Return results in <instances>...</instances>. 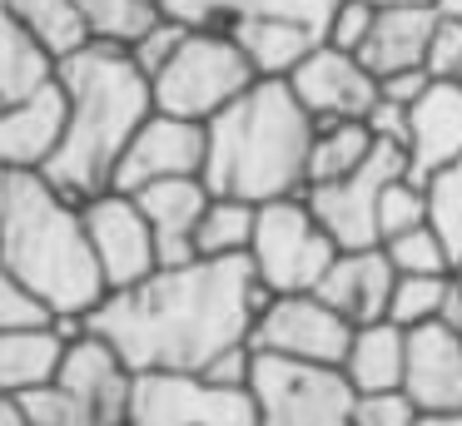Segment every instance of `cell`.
<instances>
[{
    "instance_id": "1",
    "label": "cell",
    "mask_w": 462,
    "mask_h": 426,
    "mask_svg": "<svg viewBox=\"0 0 462 426\" xmlns=\"http://www.w3.org/2000/svg\"><path fill=\"white\" fill-rule=\"evenodd\" d=\"M269 297L249 258H189L105 293L90 327L130 362V372H199L214 352L249 342Z\"/></svg>"
},
{
    "instance_id": "2",
    "label": "cell",
    "mask_w": 462,
    "mask_h": 426,
    "mask_svg": "<svg viewBox=\"0 0 462 426\" xmlns=\"http://www.w3.org/2000/svg\"><path fill=\"white\" fill-rule=\"evenodd\" d=\"M60 85L65 104H70L65 109V139L41 174L65 198L85 204V198L110 188L120 149L154 109V89L130 50L100 45V40L60 55Z\"/></svg>"
},
{
    "instance_id": "3",
    "label": "cell",
    "mask_w": 462,
    "mask_h": 426,
    "mask_svg": "<svg viewBox=\"0 0 462 426\" xmlns=\"http://www.w3.org/2000/svg\"><path fill=\"white\" fill-rule=\"evenodd\" d=\"M204 184L209 194L249 198H289L309 188V144L313 114L299 104L289 79H254L234 104L204 124Z\"/></svg>"
},
{
    "instance_id": "4",
    "label": "cell",
    "mask_w": 462,
    "mask_h": 426,
    "mask_svg": "<svg viewBox=\"0 0 462 426\" xmlns=\"http://www.w3.org/2000/svg\"><path fill=\"white\" fill-rule=\"evenodd\" d=\"M0 223H5L0 263L25 277L51 303V313H95L105 303V277L85 233L80 204L65 198L41 168L11 174L0 198Z\"/></svg>"
},
{
    "instance_id": "5",
    "label": "cell",
    "mask_w": 462,
    "mask_h": 426,
    "mask_svg": "<svg viewBox=\"0 0 462 426\" xmlns=\"http://www.w3.org/2000/svg\"><path fill=\"white\" fill-rule=\"evenodd\" d=\"M254 79L259 75H254L249 55L239 50V40L229 30H189L180 40V50L150 75V89H154V109L209 124Z\"/></svg>"
},
{
    "instance_id": "6",
    "label": "cell",
    "mask_w": 462,
    "mask_h": 426,
    "mask_svg": "<svg viewBox=\"0 0 462 426\" xmlns=\"http://www.w3.org/2000/svg\"><path fill=\"white\" fill-rule=\"evenodd\" d=\"M333 258H338V243H333L328 228L313 218V208L303 194L259 204L254 243H249V267L269 293H313Z\"/></svg>"
},
{
    "instance_id": "7",
    "label": "cell",
    "mask_w": 462,
    "mask_h": 426,
    "mask_svg": "<svg viewBox=\"0 0 462 426\" xmlns=\"http://www.w3.org/2000/svg\"><path fill=\"white\" fill-rule=\"evenodd\" d=\"M254 402L259 426H353V386L338 367L254 357Z\"/></svg>"
},
{
    "instance_id": "8",
    "label": "cell",
    "mask_w": 462,
    "mask_h": 426,
    "mask_svg": "<svg viewBox=\"0 0 462 426\" xmlns=\"http://www.w3.org/2000/svg\"><path fill=\"white\" fill-rule=\"evenodd\" d=\"M130 426H259V402L199 372H134Z\"/></svg>"
},
{
    "instance_id": "9",
    "label": "cell",
    "mask_w": 462,
    "mask_h": 426,
    "mask_svg": "<svg viewBox=\"0 0 462 426\" xmlns=\"http://www.w3.org/2000/svg\"><path fill=\"white\" fill-rule=\"evenodd\" d=\"M353 322L319 293H273L249 327V347L263 357H289L313 367H343Z\"/></svg>"
},
{
    "instance_id": "10",
    "label": "cell",
    "mask_w": 462,
    "mask_h": 426,
    "mask_svg": "<svg viewBox=\"0 0 462 426\" xmlns=\"http://www.w3.org/2000/svg\"><path fill=\"white\" fill-rule=\"evenodd\" d=\"M398 174H408V149L393 144V139H378L373 154L353 174L303 188V198L338 248H373L378 243V194Z\"/></svg>"
},
{
    "instance_id": "11",
    "label": "cell",
    "mask_w": 462,
    "mask_h": 426,
    "mask_svg": "<svg viewBox=\"0 0 462 426\" xmlns=\"http://www.w3.org/2000/svg\"><path fill=\"white\" fill-rule=\"evenodd\" d=\"M80 218H85V233H90L95 263H100L105 293L144 283L160 267V243H154V228L144 218V208L134 204V194L105 188V194L80 204Z\"/></svg>"
},
{
    "instance_id": "12",
    "label": "cell",
    "mask_w": 462,
    "mask_h": 426,
    "mask_svg": "<svg viewBox=\"0 0 462 426\" xmlns=\"http://www.w3.org/2000/svg\"><path fill=\"white\" fill-rule=\"evenodd\" d=\"M204 149H209V134H204L199 119H180L164 114V109H150L144 124L130 134V144L115 159L110 188L120 194H140L154 178H180V174H204Z\"/></svg>"
},
{
    "instance_id": "13",
    "label": "cell",
    "mask_w": 462,
    "mask_h": 426,
    "mask_svg": "<svg viewBox=\"0 0 462 426\" xmlns=\"http://www.w3.org/2000/svg\"><path fill=\"white\" fill-rule=\"evenodd\" d=\"M55 382L80 402L85 426H130V392H134V372L100 332H85L75 342H65L60 372Z\"/></svg>"
},
{
    "instance_id": "14",
    "label": "cell",
    "mask_w": 462,
    "mask_h": 426,
    "mask_svg": "<svg viewBox=\"0 0 462 426\" xmlns=\"http://www.w3.org/2000/svg\"><path fill=\"white\" fill-rule=\"evenodd\" d=\"M289 89L313 114V124L319 119H363L378 99V79L368 75V65L328 40H319L303 55V65L289 75Z\"/></svg>"
},
{
    "instance_id": "15",
    "label": "cell",
    "mask_w": 462,
    "mask_h": 426,
    "mask_svg": "<svg viewBox=\"0 0 462 426\" xmlns=\"http://www.w3.org/2000/svg\"><path fill=\"white\" fill-rule=\"evenodd\" d=\"M402 392L418 402L422 416L462 412V332L448 322L408 327V367Z\"/></svg>"
},
{
    "instance_id": "16",
    "label": "cell",
    "mask_w": 462,
    "mask_h": 426,
    "mask_svg": "<svg viewBox=\"0 0 462 426\" xmlns=\"http://www.w3.org/2000/svg\"><path fill=\"white\" fill-rule=\"evenodd\" d=\"M65 85L60 75L25 99L0 109V168H45L65 139Z\"/></svg>"
},
{
    "instance_id": "17",
    "label": "cell",
    "mask_w": 462,
    "mask_h": 426,
    "mask_svg": "<svg viewBox=\"0 0 462 426\" xmlns=\"http://www.w3.org/2000/svg\"><path fill=\"white\" fill-rule=\"evenodd\" d=\"M408 178H428L462 159V79H428L408 104Z\"/></svg>"
},
{
    "instance_id": "18",
    "label": "cell",
    "mask_w": 462,
    "mask_h": 426,
    "mask_svg": "<svg viewBox=\"0 0 462 426\" xmlns=\"http://www.w3.org/2000/svg\"><path fill=\"white\" fill-rule=\"evenodd\" d=\"M393 277H398V267H393L388 253H383V243L338 248V258L328 263V273L319 277L313 293H319L328 307H338V313L358 327V322H378V317H388Z\"/></svg>"
},
{
    "instance_id": "19",
    "label": "cell",
    "mask_w": 462,
    "mask_h": 426,
    "mask_svg": "<svg viewBox=\"0 0 462 426\" xmlns=\"http://www.w3.org/2000/svg\"><path fill=\"white\" fill-rule=\"evenodd\" d=\"M134 204L144 208L154 228V243H160V267L189 263L194 253V228H199V213L209 204V184L204 174H180V178H154L134 194Z\"/></svg>"
},
{
    "instance_id": "20",
    "label": "cell",
    "mask_w": 462,
    "mask_h": 426,
    "mask_svg": "<svg viewBox=\"0 0 462 426\" xmlns=\"http://www.w3.org/2000/svg\"><path fill=\"white\" fill-rule=\"evenodd\" d=\"M438 25V5L432 0H408V5H378L368 40L358 45V59L368 65L373 79L398 75V69H422L428 59V40Z\"/></svg>"
},
{
    "instance_id": "21",
    "label": "cell",
    "mask_w": 462,
    "mask_h": 426,
    "mask_svg": "<svg viewBox=\"0 0 462 426\" xmlns=\"http://www.w3.org/2000/svg\"><path fill=\"white\" fill-rule=\"evenodd\" d=\"M402 367H408V327L378 317L353 327L338 372L348 376L353 392H393L402 386Z\"/></svg>"
},
{
    "instance_id": "22",
    "label": "cell",
    "mask_w": 462,
    "mask_h": 426,
    "mask_svg": "<svg viewBox=\"0 0 462 426\" xmlns=\"http://www.w3.org/2000/svg\"><path fill=\"white\" fill-rule=\"evenodd\" d=\"M229 35L239 40V50L249 55L259 79H289L303 65V55L323 40L319 30L299 25V20H279V15H239Z\"/></svg>"
},
{
    "instance_id": "23",
    "label": "cell",
    "mask_w": 462,
    "mask_h": 426,
    "mask_svg": "<svg viewBox=\"0 0 462 426\" xmlns=\"http://www.w3.org/2000/svg\"><path fill=\"white\" fill-rule=\"evenodd\" d=\"M65 342L51 332V322L41 327H11L0 332V392H31V386L51 382L60 372Z\"/></svg>"
},
{
    "instance_id": "24",
    "label": "cell",
    "mask_w": 462,
    "mask_h": 426,
    "mask_svg": "<svg viewBox=\"0 0 462 426\" xmlns=\"http://www.w3.org/2000/svg\"><path fill=\"white\" fill-rule=\"evenodd\" d=\"M373 144H378V134L368 129V119H319L309 144V188L353 174L373 154Z\"/></svg>"
},
{
    "instance_id": "25",
    "label": "cell",
    "mask_w": 462,
    "mask_h": 426,
    "mask_svg": "<svg viewBox=\"0 0 462 426\" xmlns=\"http://www.w3.org/2000/svg\"><path fill=\"white\" fill-rule=\"evenodd\" d=\"M60 75V55L41 45L31 30H21L15 20L0 25V95L5 99H25L35 89H45Z\"/></svg>"
},
{
    "instance_id": "26",
    "label": "cell",
    "mask_w": 462,
    "mask_h": 426,
    "mask_svg": "<svg viewBox=\"0 0 462 426\" xmlns=\"http://www.w3.org/2000/svg\"><path fill=\"white\" fill-rule=\"evenodd\" d=\"M254 218H259V204L209 194V204L199 213V228H194V253L199 258H249Z\"/></svg>"
},
{
    "instance_id": "27",
    "label": "cell",
    "mask_w": 462,
    "mask_h": 426,
    "mask_svg": "<svg viewBox=\"0 0 462 426\" xmlns=\"http://www.w3.org/2000/svg\"><path fill=\"white\" fill-rule=\"evenodd\" d=\"M5 15L21 30H31L51 55H70V50L90 45V30H85V15L75 0H0Z\"/></svg>"
},
{
    "instance_id": "28",
    "label": "cell",
    "mask_w": 462,
    "mask_h": 426,
    "mask_svg": "<svg viewBox=\"0 0 462 426\" xmlns=\"http://www.w3.org/2000/svg\"><path fill=\"white\" fill-rule=\"evenodd\" d=\"M75 5L85 15L90 40H100V45H134L160 20L154 0H75Z\"/></svg>"
},
{
    "instance_id": "29",
    "label": "cell",
    "mask_w": 462,
    "mask_h": 426,
    "mask_svg": "<svg viewBox=\"0 0 462 426\" xmlns=\"http://www.w3.org/2000/svg\"><path fill=\"white\" fill-rule=\"evenodd\" d=\"M452 273H398L388 297V322L398 327H422L442 317V297H448Z\"/></svg>"
},
{
    "instance_id": "30",
    "label": "cell",
    "mask_w": 462,
    "mask_h": 426,
    "mask_svg": "<svg viewBox=\"0 0 462 426\" xmlns=\"http://www.w3.org/2000/svg\"><path fill=\"white\" fill-rule=\"evenodd\" d=\"M422 198H428L432 233L448 243L452 263H462V159L448 168H432V174L422 178Z\"/></svg>"
},
{
    "instance_id": "31",
    "label": "cell",
    "mask_w": 462,
    "mask_h": 426,
    "mask_svg": "<svg viewBox=\"0 0 462 426\" xmlns=\"http://www.w3.org/2000/svg\"><path fill=\"white\" fill-rule=\"evenodd\" d=\"M383 253L393 258L398 273H452V267H457L448 253V243L432 233V223H418V228H408V233L383 238Z\"/></svg>"
},
{
    "instance_id": "32",
    "label": "cell",
    "mask_w": 462,
    "mask_h": 426,
    "mask_svg": "<svg viewBox=\"0 0 462 426\" xmlns=\"http://www.w3.org/2000/svg\"><path fill=\"white\" fill-rule=\"evenodd\" d=\"M428 223V198H422V184L408 174H398L388 188L378 194V243L393 233H408V228Z\"/></svg>"
},
{
    "instance_id": "33",
    "label": "cell",
    "mask_w": 462,
    "mask_h": 426,
    "mask_svg": "<svg viewBox=\"0 0 462 426\" xmlns=\"http://www.w3.org/2000/svg\"><path fill=\"white\" fill-rule=\"evenodd\" d=\"M41 322H51V303L25 277H15L11 267L0 263V332H11V327H41Z\"/></svg>"
},
{
    "instance_id": "34",
    "label": "cell",
    "mask_w": 462,
    "mask_h": 426,
    "mask_svg": "<svg viewBox=\"0 0 462 426\" xmlns=\"http://www.w3.org/2000/svg\"><path fill=\"white\" fill-rule=\"evenodd\" d=\"M21 412H25L31 426H85L80 402H75L55 376L41 382V386H31V392H21Z\"/></svg>"
},
{
    "instance_id": "35",
    "label": "cell",
    "mask_w": 462,
    "mask_h": 426,
    "mask_svg": "<svg viewBox=\"0 0 462 426\" xmlns=\"http://www.w3.org/2000/svg\"><path fill=\"white\" fill-rule=\"evenodd\" d=\"M418 402L402 386L393 392H353V426H418Z\"/></svg>"
},
{
    "instance_id": "36",
    "label": "cell",
    "mask_w": 462,
    "mask_h": 426,
    "mask_svg": "<svg viewBox=\"0 0 462 426\" xmlns=\"http://www.w3.org/2000/svg\"><path fill=\"white\" fill-rule=\"evenodd\" d=\"M154 5L180 30H234V20L244 15V0H154Z\"/></svg>"
},
{
    "instance_id": "37",
    "label": "cell",
    "mask_w": 462,
    "mask_h": 426,
    "mask_svg": "<svg viewBox=\"0 0 462 426\" xmlns=\"http://www.w3.org/2000/svg\"><path fill=\"white\" fill-rule=\"evenodd\" d=\"M373 15H378L373 0H338V10H333L328 25H323V40L338 45V50H348V55H358V45L373 30Z\"/></svg>"
},
{
    "instance_id": "38",
    "label": "cell",
    "mask_w": 462,
    "mask_h": 426,
    "mask_svg": "<svg viewBox=\"0 0 462 426\" xmlns=\"http://www.w3.org/2000/svg\"><path fill=\"white\" fill-rule=\"evenodd\" d=\"M432 79H462V20L452 15H438L432 25V40H428V59H422Z\"/></svg>"
},
{
    "instance_id": "39",
    "label": "cell",
    "mask_w": 462,
    "mask_h": 426,
    "mask_svg": "<svg viewBox=\"0 0 462 426\" xmlns=\"http://www.w3.org/2000/svg\"><path fill=\"white\" fill-rule=\"evenodd\" d=\"M184 35H189V30H180L174 20H164V15H160V20H154V25L144 30L140 40H134V45H125V50L134 55V65H140L144 75H154V69H160L164 59L174 55V50H180V40H184Z\"/></svg>"
},
{
    "instance_id": "40",
    "label": "cell",
    "mask_w": 462,
    "mask_h": 426,
    "mask_svg": "<svg viewBox=\"0 0 462 426\" xmlns=\"http://www.w3.org/2000/svg\"><path fill=\"white\" fill-rule=\"evenodd\" d=\"M338 10V0H244V15H279V20H299V25L319 30L328 25V15Z\"/></svg>"
},
{
    "instance_id": "41",
    "label": "cell",
    "mask_w": 462,
    "mask_h": 426,
    "mask_svg": "<svg viewBox=\"0 0 462 426\" xmlns=\"http://www.w3.org/2000/svg\"><path fill=\"white\" fill-rule=\"evenodd\" d=\"M254 347L249 342H234V347H224V352H214L209 362L199 367V376H209L214 386H249L254 382Z\"/></svg>"
},
{
    "instance_id": "42",
    "label": "cell",
    "mask_w": 462,
    "mask_h": 426,
    "mask_svg": "<svg viewBox=\"0 0 462 426\" xmlns=\"http://www.w3.org/2000/svg\"><path fill=\"white\" fill-rule=\"evenodd\" d=\"M368 129L378 139H393V144H408V104H398V99H388V95H378L373 99V109L368 114Z\"/></svg>"
},
{
    "instance_id": "43",
    "label": "cell",
    "mask_w": 462,
    "mask_h": 426,
    "mask_svg": "<svg viewBox=\"0 0 462 426\" xmlns=\"http://www.w3.org/2000/svg\"><path fill=\"white\" fill-rule=\"evenodd\" d=\"M428 69H398V75H383L378 79V95H388V99H398V104H412V99L428 89Z\"/></svg>"
},
{
    "instance_id": "44",
    "label": "cell",
    "mask_w": 462,
    "mask_h": 426,
    "mask_svg": "<svg viewBox=\"0 0 462 426\" xmlns=\"http://www.w3.org/2000/svg\"><path fill=\"white\" fill-rule=\"evenodd\" d=\"M438 322H448V327H457L462 332V287L457 283H448V297H442V317Z\"/></svg>"
},
{
    "instance_id": "45",
    "label": "cell",
    "mask_w": 462,
    "mask_h": 426,
    "mask_svg": "<svg viewBox=\"0 0 462 426\" xmlns=\"http://www.w3.org/2000/svg\"><path fill=\"white\" fill-rule=\"evenodd\" d=\"M0 426H31L21 412V396L15 392H0Z\"/></svg>"
},
{
    "instance_id": "46",
    "label": "cell",
    "mask_w": 462,
    "mask_h": 426,
    "mask_svg": "<svg viewBox=\"0 0 462 426\" xmlns=\"http://www.w3.org/2000/svg\"><path fill=\"white\" fill-rule=\"evenodd\" d=\"M418 426H462V412H442V416H418Z\"/></svg>"
},
{
    "instance_id": "47",
    "label": "cell",
    "mask_w": 462,
    "mask_h": 426,
    "mask_svg": "<svg viewBox=\"0 0 462 426\" xmlns=\"http://www.w3.org/2000/svg\"><path fill=\"white\" fill-rule=\"evenodd\" d=\"M438 5V15H452V20H462V0H432Z\"/></svg>"
},
{
    "instance_id": "48",
    "label": "cell",
    "mask_w": 462,
    "mask_h": 426,
    "mask_svg": "<svg viewBox=\"0 0 462 426\" xmlns=\"http://www.w3.org/2000/svg\"><path fill=\"white\" fill-rule=\"evenodd\" d=\"M5 184H11V168H0V198H5Z\"/></svg>"
},
{
    "instance_id": "49",
    "label": "cell",
    "mask_w": 462,
    "mask_h": 426,
    "mask_svg": "<svg viewBox=\"0 0 462 426\" xmlns=\"http://www.w3.org/2000/svg\"><path fill=\"white\" fill-rule=\"evenodd\" d=\"M452 283H457V287H462V263H457V267H452Z\"/></svg>"
},
{
    "instance_id": "50",
    "label": "cell",
    "mask_w": 462,
    "mask_h": 426,
    "mask_svg": "<svg viewBox=\"0 0 462 426\" xmlns=\"http://www.w3.org/2000/svg\"><path fill=\"white\" fill-rule=\"evenodd\" d=\"M373 5H408V0H373Z\"/></svg>"
},
{
    "instance_id": "51",
    "label": "cell",
    "mask_w": 462,
    "mask_h": 426,
    "mask_svg": "<svg viewBox=\"0 0 462 426\" xmlns=\"http://www.w3.org/2000/svg\"><path fill=\"white\" fill-rule=\"evenodd\" d=\"M0 258H5V223H0Z\"/></svg>"
},
{
    "instance_id": "52",
    "label": "cell",
    "mask_w": 462,
    "mask_h": 426,
    "mask_svg": "<svg viewBox=\"0 0 462 426\" xmlns=\"http://www.w3.org/2000/svg\"><path fill=\"white\" fill-rule=\"evenodd\" d=\"M5 20H11V15H5V5H0V25H5Z\"/></svg>"
},
{
    "instance_id": "53",
    "label": "cell",
    "mask_w": 462,
    "mask_h": 426,
    "mask_svg": "<svg viewBox=\"0 0 462 426\" xmlns=\"http://www.w3.org/2000/svg\"><path fill=\"white\" fill-rule=\"evenodd\" d=\"M5 104H11V99H5V95H0V109H5Z\"/></svg>"
}]
</instances>
